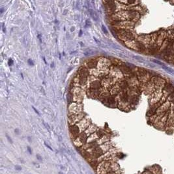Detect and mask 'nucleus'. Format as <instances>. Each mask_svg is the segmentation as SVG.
Masks as SVG:
<instances>
[{
  "label": "nucleus",
  "mask_w": 174,
  "mask_h": 174,
  "mask_svg": "<svg viewBox=\"0 0 174 174\" xmlns=\"http://www.w3.org/2000/svg\"><path fill=\"white\" fill-rule=\"evenodd\" d=\"M86 115L84 114V113H80L78 114H71L68 113V124L70 126L76 125L78 122H80L82 119H84V117H85Z\"/></svg>",
  "instance_id": "obj_1"
},
{
  "label": "nucleus",
  "mask_w": 174,
  "mask_h": 174,
  "mask_svg": "<svg viewBox=\"0 0 174 174\" xmlns=\"http://www.w3.org/2000/svg\"><path fill=\"white\" fill-rule=\"evenodd\" d=\"M68 113L78 114L83 112V104L81 102H74L68 105Z\"/></svg>",
  "instance_id": "obj_2"
},
{
  "label": "nucleus",
  "mask_w": 174,
  "mask_h": 174,
  "mask_svg": "<svg viewBox=\"0 0 174 174\" xmlns=\"http://www.w3.org/2000/svg\"><path fill=\"white\" fill-rule=\"evenodd\" d=\"M89 136L87 135L85 132H82L79 135L77 138L74 140V144L77 147H80L86 144Z\"/></svg>",
  "instance_id": "obj_3"
},
{
  "label": "nucleus",
  "mask_w": 174,
  "mask_h": 174,
  "mask_svg": "<svg viewBox=\"0 0 174 174\" xmlns=\"http://www.w3.org/2000/svg\"><path fill=\"white\" fill-rule=\"evenodd\" d=\"M69 132L71 139L74 141L78 137L79 135L81 133V131L78 127L75 125L69 127Z\"/></svg>",
  "instance_id": "obj_4"
},
{
  "label": "nucleus",
  "mask_w": 174,
  "mask_h": 174,
  "mask_svg": "<svg viewBox=\"0 0 174 174\" xmlns=\"http://www.w3.org/2000/svg\"><path fill=\"white\" fill-rule=\"evenodd\" d=\"M90 125H91V121L87 119V118H86V117H85L83 119L81 120L80 122H78L77 124H76V125H77V126L79 127V128L80 129L81 132H84V131H85V130H86V129L89 127Z\"/></svg>",
  "instance_id": "obj_5"
},
{
  "label": "nucleus",
  "mask_w": 174,
  "mask_h": 174,
  "mask_svg": "<svg viewBox=\"0 0 174 174\" xmlns=\"http://www.w3.org/2000/svg\"><path fill=\"white\" fill-rule=\"evenodd\" d=\"M84 66L85 67H87L88 69H89V70L94 69V68H97V66H98V58H93V59H91L89 61H87V62L85 63Z\"/></svg>",
  "instance_id": "obj_6"
},
{
  "label": "nucleus",
  "mask_w": 174,
  "mask_h": 174,
  "mask_svg": "<svg viewBox=\"0 0 174 174\" xmlns=\"http://www.w3.org/2000/svg\"><path fill=\"white\" fill-rule=\"evenodd\" d=\"M68 91H70L73 95V96L84 97V91L81 87H71Z\"/></svg>",
  "instance_id": "obj_7"
},
{
  "label": "nucleus",
  "mask_w": 174,
  "mask_h": 174,
  "mask_svg": "<svg viewBox=\"0 0 174 174\" xmlns=\"http://www.w3.org/2000/svg\"><path fill=\"white\" fill-rule=\"evenodd\" d=\"M89 87L90 89H102L101 80L99 78L96 79L95 80L90 82Z\"/></svg>",
  "instance_id": "obj_8"
},
{
  "label": "nucleus",
  "mask_w": 174,
  "mask_h": 174,
  "mask_svg": "<svg viewBox=\"0 0 174 174\" xmlns=\"http://www.w3.org/2000/svg\"><path fill=\"white\" fill-rule=\"evenodd\" d=\"M78 74L80 77H84V78H89V69L85 67V66H82L79 68L78 71Z\"/></svg>",
  "instance_id": "obj_9"
},
{
  "label": "nucleus",
  "mask_w": 174,
  "mask_h": 174,
  "mask_svg": "<svg viewBox=\"0 0 174 174\" xmlns=\"http://www.w3.org/2000/svg\"><path fill=\"white\" fill-rule=\"evenodd\" d=\"M97 128L95 126H94V125H90L89 127L86 129V131H85V132H86V134H87L88 136H89L91 134L95 133V132H97Z\"/></svg>",
  "instance_id": "obj_10"
},
{
  "label": "nucleus",
  "mask_w": 174,
  "mask_h": 174,
  "mask_svg": "<svg viewBox=\"0 0 174 174\" xmlns=\"http://www.w3.org/2000/svg\"><path fill=\"white\" fill-rule=\"evenodd\" d=\"M164 91L167 93L171 95V93H173L174 91V87L170 84H167L164 87Z\"/></svg>",
  "instance_id": "obj_11"
},
{
  "label": "nucleus",
  "mask_w": 174,
  "mask_h": 174,
  "mask_svg": "<svg viewBox=\"0 0 174 174\" xmlns=\"http://www.w3.org/2000/svg\"><path fill=\"white\" fill-rule=\"evenodd\" d=\"M157 105H153L151 107V108L149 109V110L147 112V115L148 116H152L153 115H155L157 113Z\"/></svg>",
  "instance_id": "obj_12"
},
{
  "label": "nucleus",
  "mask_w": 174,
  "mask_h": 174,
  "mask_svg": "<svg viewBox=\"0 0 174 174\" xmlns=\"http://www.w3.org/2000/svg\"><path fill=\"white\" fill-rule=\"evenodd\" d=\"M153 82L155 85H158V86H161L162 85L164 82V80H162L161 78H153Z\"/></svg>",
  "instance_id": "obj_13"
},
{
  "label": "nucleus",
  "mask_w": 174,
  "mask_h": 174,
  "mask_svg": "<svg viewBox=\"0 0 174 174\" xmlns=\"http://www.w3.org/2000/svg\"><path fill=\"white\" fill-rule=\"evenodd\" d=\"M15 168L17 169V170H21V167H20L18 166H15Z\"/></svg>",
  "instance_id": "obj_14"
},
{
  "label": "nucleus",
  "mask_w": 174,
  "mask_h": 174,
  "mask_svg": "<svg viewBox=\"0 0 174 174\" xmlns=\"http://www.w3.org/2000/svg\"><path fill=\"white\" fill-rule=\"evenodd\" d=\"M27 149H28V151H29V152H30V154H31V149H30V147H28V148H27Z\"/></svg>",
  "instance_id": "obj_15"
},
{
  "label": "nucleus",
  "mask_w": 174,
  "mask_h": 174,
  "mask_svg": "<svg viewBox=\"0 0 174 174\" xmlns=\"http://www.w3.org/2000/svg\"><path fill=\"white\" fill-rule=\"evenodd\" d=\"M173 110H174V108H173Z\"/></svg>",
  "instance_id": "obj_16"
}]
</instances>
